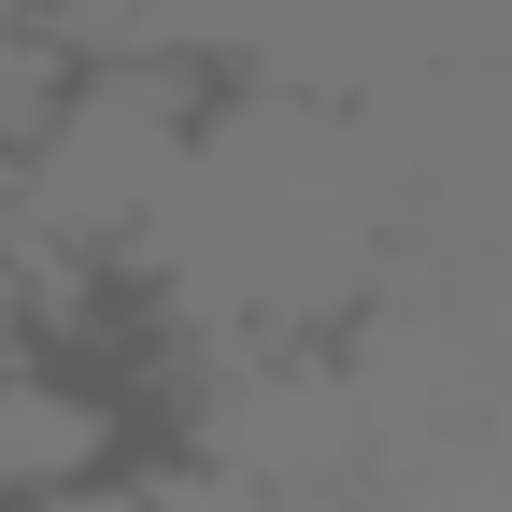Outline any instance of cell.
<instances>
[{
	"instance_id": "3",
	"label": "cell",
	"mask_w": 512,
	"mask_h": 512,
	"mask_svg": "<svg viewBox=\"0 0 512 512\" xmlns=\"http://www.w3.org/2000/svg\"><path fill=\"white\" fill-rule=\"evenodd\" d=\"M57 512H271V498H256V484H228L214 456H185V441H157V456H128L114 484L57 498Z\"/></svg>"
},
{
	"instance_id": "2",
	"label": "cell",
	"mask_w": 512,
	"mask_h": 512,
	"mask_svg": "<svg viewBox=\"0 0 512 512\" xmlns=\"http://www.w3.org/2000/svg\"><path fill=\"white\" fill-rule=\"evenodd\" d=\"M171 441V399L128 342H43L0 313V512H57Z\"/></svg>"
},
{
	"instance_id": "4",
	"label": "cell",
	"mask_w": 512,
	"mask_h": 512,
	"mask_svg": "<svg viewBox=\"0 0 512 512\" xmlns=\"http://www.w3.org/2000/svg\"><path fill=\"white\" fill-rule=\"evenodd\" d=\"M57 72H72V43H57L43 15H15V0H0V171H15V143H29V114L57 100Z\"/></svg>"
},
{
	"instance_id": "1",
	"label": "cell",
	"mask_w": 512,
	"mask_h": 512,
	"mask_svg": "<svg viewBox=\"0 0 512 512\" xmlns=\"http://www.w3.org/2000/svg\"><path fill=\"white\" fill-rule=\"evenodd\" d=\"M214 100L228 86L185 43H72L57 100L29 114L15 171H0V242L128 299L171 200H185V171H200V143H214Z\"/></svg>"
}]
</instances>
